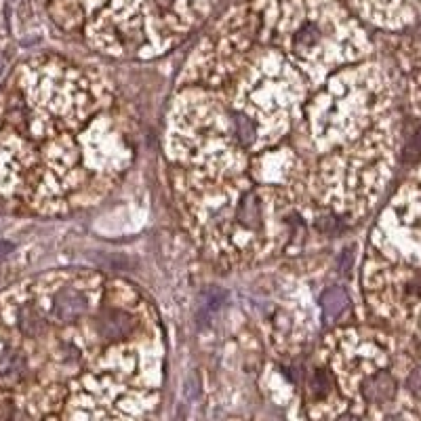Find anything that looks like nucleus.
I'll use <instances>...</instances> for the list:
<instances>
[{
	"label": "nucleus",
	"instance_id": "nucleus-6",
	"mask_svg": "<svg viewBox=\"0 0 421 421\" xmlns=\"http://www.w3.org/2000/svg\"><path fill=\"white\" fill-rule=\"evenodd\" d=\"M26 373V360L19 352H7L0 358V375L7 380H19Z\"/></svg>",
	"mask_w": 421,
	"mask_h": 421
},
{
	"label": "nucleus",
	"instance_id": "nucleus-5",
	"mask_svg": "<svg viewBox=\"0 0 421 421\" xmlns=\"http://www.w3.org/2000/svg\"><path fill=\"white\" fill-rule=\"evenodd\" d=\"M322 312H324V316L329 318V320H335V318H339L346 310H348V303H350V299H348V295H346V291L344 289H329L326 291L324 295H322Z\"/></svg>",
	"mask_w": 421,
	"mask_h": 421
},
{
	"label": "nucleus",
	"instance_id": "nucleus-9",
	"mask_svg": "<svg viewBox=\"0 0 421 421\" xmlns=\"http://www.w3.org/2000/svg\"><path fill=\"white\" fill-rule=\"evenodd\" d=\"M19 326H21V331L26 335H38L42 331V320L38 314H34L32 310H24L21 316H19Z\"/></svg>",
	"mask_w": 421,
	"mask_h": 421
},
{
	"label": "nucleus",
	"instance_id": "nucleus-10",
	"mask_svg": "<svg viewBox=\"0 0 421 421\" xmlns=\"http://www.w3.org/2000/svg\"><path fill=\"white\" fill-rule=\"evenodd\" d=\"M314 388V394L316 396H324V394H329V390H331V377L326 375V373H316V377H314V384H312Z\"/></svg>",
	"mask_w": 421,
	"mask_h": 421
},
{
	"label": "nucleus",
	"instance_id": "nucleus-13",
	"mask_svg": "<svg viewBox=\"0 0 421 421\" xmlns=\"http://www.w3.org/2000/svg\"><path fill=\"white\" fill-rule=\"evenodd\" d=\"M171 3H173V0H158V5H160V7H169Z\"/></svg>",
	"mask_w": 421,
	"mask_h": 421
},
{
	"label": "nucleus",
	"instance_id": "nucleus-4",
	"mask_svg": "<svg viewBox=\"0 0 421 421\" xmlns=\"http://www.w3.org/2000/svg\"><path fill=\"white\" fill-rule=\"evenodd\" d=\"M236 217L241 219V223L243 225H247V227H259L261 225V205H259V196L253 192V190H249L245 196H243V200H241V205H238V211H236Z\"/></svg>",
	"mask_w": 421,
	"mask_h": 421
},
{
	"label": "nucleus",
	"instance_id": "nucleus-8",
	"mask_svg": "<svg viewBox=\"0 0 421 421\" xmlns=\"http://www.w3.org/2000/svg\"><path fill=\"white\" fill-rule=\"evenodd\" d=\"M318 42H320V30H318L316 26H312V24L303 26V28L299 30L297 38H295V46H297V49H312V46L318 44Z\"/></svg>",
	"mask_w": 421,
	"mask_h": 421
},
{
	"label": "nucleus",
	"instance_id": "nucleus-12",
	"mask_svg": "<svg viewBox=\"0 0 421 421\" xmlns=\"http://www.w3.org/2000/svg\"><path fill=\"white\" fill-rule=\"evenodd\" d=\"M11 251V245H7V243H0V255H7Z\"/></svg>",
	"mask_w": 421,
	"mask_h": 421
},
{
	"label": "nucleus",
	"instance_id": "nucleus-11",
	"mask_svg": "<svg viewBox=\"0 0 421 421\" xmlns=\"http://www.w3.org/2000/svg\"><path fill=\"white\" fill-rule=\"evenodd\" d=\"M409 388H411L417 396H421V368H415V371L411 373V377H409Z\"/></svg>",
	"mask_w": 421,
	"mask_h": 421
},
{
	"label": "nucleus",
	"instance_id": "nucleus-3",
	"mask_svg": "<svg viewBox=\"0 0 421 421\" xmlns=\"http://www.w3.org/2000/svg\"><path fill=\"white\" fill-rule=\"evenodd\" d=\"M394 392L396 384L388 373H377V375L368 377L362 388V394L368 402H386L394 396Z\"/></svg>",
	"mask_w": 421,
	"mask_h": 421
},
{
	"label": "nucleus",
	"instance_id": "nucleus-2",
	"mask_svg": "<svg viewBox=\"0 0 421 421\" xmlns=\"http://www.w3.org/2000/svg\"><path fill=\"white\" fill-rule=\"evenodd\" d=\"M86 312V299L78 291H64L53 303L51 316L57 322H74Z\"/></svg>",
	"mask_w": 421,
	"mask_h": 421
},
{
	"label": "nucleus",
	"instance_id": "nucleus-1",
	"mask_svg": "<svg viewBox=\"0 0 421 421\" xmlns=\"http://www.w3.org/2000/svg\"><path fill=\"white\" fill-rule=\"evenodd\" d=\"M135 329V320L120 310H108L97 320V331L104 339H122Z\"/></svg>",
	"mask_w": 421,
	"mask_h": 421
},
{
	"label": "nucleus",
	"instance_id": "nucleus-7",
	"mask_svg": "<svg viewBox=\"0 0 421 421\" xmlns=\"http://www.w3.org/2000/svg\"><path fill=\"white\" fill-rule=\"evenodd\" d=\"M234 127H236V135L238 139L245 144V146H251L253 139L257 135V127L251 118H247L245 114H236V118H234Z\"/></svg>",
	"mask_w": 421,
	"mask_h": 421
}]
</instances>
